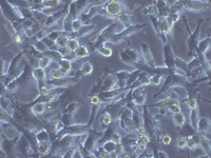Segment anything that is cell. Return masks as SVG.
<instances>
[{"label":"cell","instance_id":"7a4b0ae2","mask_svg":"<svg viewBox=\"0 0 211 158\" xmlns=\"http://www.w3.org/2000/svg\"><path fill=\"white\" fill-rule=\"evenodd\" d=\"M209 129H210V120L209 118H200L197 122V132L200 133H207L209 132Z\"/></svg>","mask_w":211,"mask_h":158},{"label":"cell","instance_id":"4fadbf2b","mask_svg":"<svg viewBox=\"0 0 211 158\" xmlns=\"http://www.w3.org/2000/svg\"><path fill=\"white\" fill-rule=\"evenodd\" d=\"M93 72V65L90 63V62H84L82 64V73L86 75H89Z\"/></svg>","mask_w":211,"mask_h":158},{"label":"cell","instance_id":"5bb4252c","mask_svg":"<svg viewBox=\"0 0 211 158\" xmlns=\"http://www.w3.org/2000/svg\"><path fill=\"white\" fill-rule=\"evenodd\" d=\"M187 145V137H179L176 140V147L181 150H184Z\"/></svg>","mask_w":211,"mask_h":158},{"label":"cell","instance_id":"8fae6325","mask_svg":"<svg viewBox=\"0 0 211 158\" xmlns=\"http://www.w3.org/2000/svg\"><path fill=\"white\" fill-rule=\"evenodd\" d=\"M168 109H169V112L172 113L173 115H174V114H177V113H181L182 112L181 105H177V102H172L171 105H169Z\"/></svg>","mask_w":211,"mask_h":158},{"label":"cell","instance_id":"277c9868","mask_svg":"<svg viewBox=\"0 0 211 158\" xmlns=\"http://www.w3.org/2000/svg\"><path fill=\"white\" fill-rule=\"evenodd\" d=\"M51 75L54 79H63V78H65V77H67L68 72L63 68H54V70L51 71Z\"/></svg>","mask_w":211,"mask_h":158},{"label":"cell","instance_id":"9c48e42d","mask_svg":"<svg viewBox=\"0 0 211 158\" xmlns=\"http://www.w3.org/2000/svg\"><path fill=\"white\" fill-rule=\"evenodd\" d=\"M67 47L70 52H75L76 50L78 49V47H79V42H78L77 39L72 38V39H70V40H68Z\"/></svg>","mask_w":211,"mask_h":158},{"label":"cell","instance_id":"44dd1931","mask_svg":"<svg viewBox=\"0 0 211 158\" xmlns=\"http://www.w3.org/2000/svg\"><path fill=\"white\" fill-rule=\"evenodd\" d=\"M188 108H189L190 110H195L196 108H197V101H196L195 99H190V100L188 101Z\"/></svg>","mask_w":211,"mask_h":158},{"label":"cell","instance_id":"d4e9b609","mask_svg":"<svg viewBox=\"0 0 211 158\" xmlns=\"http://www.w3.org/2000/svg\"><path fill=\"white\" fill-rule=\"evenodd\" d=\"M91 103L92 105H99L100 103V99H99L98 96H93L91 98Z\"/></svg>","mask_w":211,"mask_h":158},{"label":"cell","instance_id":"7c38bea8","mask_svg":"<svg viewBox=\"0 0 211 158\" xmlns=\"http://www.w3.org/2000/svg\"><path fill=\"white\" fill-rule=\"evenodd\" d=\"M36 138L39 142L40 141H47L49 140V135H47V133L44 130H41L36 134Z\"/></svg>","mask_w":211,"mask_h":158},{"label":"cell","instance_id":"6da1fadb","mask_svg":"<svg viewBox=\"0 0 211 158\" xmlns=\"http://www.w3.org/2000/svg\"><path fill=\"white\" fill-rule=\"evenodd\" d=\"M106 9H107V12H108L110 15L116 16V15H119V14L123 12L124 7L119 1L113 0V1H111V2L108 3V5H107Z\"/></svg>","mask_w":211,"mask_h":158},{"label":"cell","instance_id":"ac0fdd59","mask_svg":"<svg viewBox=\"0 0 211 158\" xmlns=\"http://www.w3.org/2000/svg\"><path fill=\"white\" fill-rule=\"evenodd\" d=\"M99 53H100L101 55L106 56V57H109V56L112 55V51H111L110 49H108V47H100Z\"/></svg>","mask_w":211,"mask_h":158},{"label":"cell","instance_id":"3957f363","mask_svg":"<svg viewBox=\"0 0 211 158\" xmlns=\"http://www.w3.org/2000/svg\"><path fill=\"white\" fill-rule=\"evenodd\" d=\"M51 151V143L50 141H40L38 144V153L40 156H45Z\"/></svg>","mask_w":211,"mask_h":158},{"label":"cell","instance_id":"603a6c76","mask_svg":"<svg viewBox=\"0 0 211 158\" xmlns=\"http://www.w3.org/2000/svg\"><path fill=\"white\" fill-rule=\"evenodd\" d=\"M112 141H114L115 143H118V142H121V134L119 133H117V132H114L112 134Z\"/></svg>","mask_w":211,"mask_h":158},{"label":"cell","instance_id":"5b68a950","mask_svg":"<svg viewBox=\"0 0 211 158\" xmlns=\"http://www.w3.org/2000/svg\"><path fill=\"white\" fill-rule=\"evenodd\" d=\"M150 138L148 137V135H140L137 139H136V145L140 147V150H145L146 145L149 143Z\"/></svg>","mask_w":211,"mask_h":158},{"label":"cell","instance_id":"e0dca14e","mask_svg":"<svg viewBox=\"0 0 211 158\" xmlns=\"http://www.w3.org/2000/svg\"><path fill=\"white\" fill-rule=\"evenodd\" d=\"M68 43V38L66 36H59V38L57 39V45L60 47H67Z\"/></svg>","mask_w":211,"mask_h":158},{"label":"cell","instance_id":"ffe728a7","mask_svg":"<svg viewBox=\"0 0 211 158\" xmlns=\"http://www.w3.org/2000/svg\"><path fill=\"white\" fill-rule=\"evenodd\" d=\"M191 138L193 139V141L196 143V145H197V147H200V142H202V136H200V135H198V134H194V135H192V136H191Z\"/></svg>","mask_w":211,"mask_h":158},{"label":"cell","instance_id":"52a82bcc","mask_svg":"<svg viewBox=\"0 0 211 158\" xmlns=\"http://www.w3.org/2000/svg\"><path fill=\"white\" fill-rule=\"evenodd\" d=\"M74 53H75L76 57H78V58H84L89 56V51L84 45H79L78 49L76 50Z\"/></svg>","mask_w":211,"mask_h":158},{"label":"cell","instance_id":"2e32d148","mask_svg":"<svg viewBox=\"0 0 211 158\" xmlns=\"http://www.w3.org/2000/svg\"><path fill=\"white\" fill-rule=\"evenodd\" d=\"M186 147H188L189 150H191V151H193V150H195L196 147H197V145H196V143L193 141V139L191 138V136L187 137V145Z\"/></svg>","mask_w":211,"mask_h":158},{"label":"cell","instance_id":"4316f807","mask_svg":"<svg viewBox=\"0 0 211 158\" xmlns=\"http://www.w3.org/2000/svg\"><path fill=\"white\" fill-rule=\"evenodd\" d=\"M0 147H2V138L0 137Z\"/></svg>","mask_w":211,"mask_h":158},{"label":"cell","instance_id":"9a60e30c","mask_svg":"<svg viewBox=\"0 0 211 158\" xmlns=\"http://www.w3.org/2000/svg\"><path fill=\"white\" fill-rule=\"evenodd\" d=\"M101 121L105 126H109L112 121V118H111V115L109 113H105L101 117Z\"/></svg>","mask_w":211,"mask_h":158},{"label":"cell","instance_id":"30bf717a","mask_svg":"<svg viewBox=\"0 0 211 158\" xmlns=\"http://www.w3.org/2000/svg\"><path fill=\"white\" fill-rule=\"evenodd\" d=\"M60 0H44L42 2V7L44 8H56L60 5Z\"/></svg>","mask_w":211,"mask_h":158},{"label":"cell","instance_id":"484cf974","mask_svg":"<svg viewBox=\"0 0 211 158\" xmlns=\"http://www.w3.org/2000/svg\"><path fill=\"white\" fill-rule=\"evenodd\" d=\"M15 40H16V42H18V43H21L22 42V39H21V37H20L19 35L15 36Z\"/></svg>","mask_w":211,"mask_h":158},{"label":"cell","instance_id":"cb8c5ba5","mask_svg":"<svg viewBox=\"0 0 211 158\" xmlns=\"http://www.w3.org/2000/svg\"><path fill=\"white\" fill-rule=\"evenodd\" d=\"M80 28H81V22H80L79 20H76V21L73 22V29H74V31H78Z\"/></svg>","mask_w":211,"mask_h":158},{"label":"cell","instance_id":"8992f818","mask_svg":"<svg viewBox=\"0 0 211 158\" xmlns=\"http://www.w3.org/2000/svg\"><path fill=\"white\" fill-rule=\"evenodd\" d=\"M173 121H174V123L176 124L179 128H182V126L185 124L186 122V117L185 115H184L183 113H177V114H174L173 115Z\"/></svg>","mask_w":211,"mask_h":158},{"label":"cell","instance_id":"d6986e66","mask_svg":"<svg viewBox=\"0 0 211 158\" xmlns=\"http://www.w3.org/2000/svg\"><path fill=\"white\" fill-rule=\"evenodd\" d=\"M50 62H51V59H50V58H47V57L42 58V59L40 60V68H45L50 64Z\"/></svg>","mask_w":211,"mask_h":158},{"label":"cell","instance_id":"7402d4cb","mask_svg":"<svg viewBox=\"0 0 211 158\" xmlns=\"http://www.w3.org/2000/svg\"><path fill=\"white\" fill-rule=\"evenodd\" d=\"M162 142L164 143L165 145H168L171 143V136L168 134H165L164 136L162 137Z\"/></svg>","mask_w":211,"mask_h":158},{"label":"cell","instance_id":"ba28073f","mask_svg":"<svg viewBox=\"0 0 211 158\" xmlns=\"http://www.w3.org/2000/svg\"><path fill=\"white\" fill-rule=\"evenodd\" d=\"M45 105L44 102H38L36 103V105H34V108H33V111H34V113L36 114V115H42V114L45 113Z\"/></svg>","mask_w":211,"mask_h":158},{"label":"cell","instance_id":"f1b7e54d","mask_svg":"<svg viewBox=\"0 0 211 158\" xmlns=\"http://www.w3.org/2000/svg\"><path fill=\"white\" fill-rule=\"evenodd\" d=\"M1 124H2V123H1V121H0V126H1Z\"/></svg>","mask_w":211,"mask_h":158},{"label":"cell","instance_id":"83f0119b","mask_svg":"<svg viewBox=\"0 0 211 158\" xmlns=\"http://www.w3.org/2000/svg\"><path fill=\"white\" fill-rule=\"evenodd\" d=\"M160 156H166V157H167L168 155H166V154H163V153H160Z\"/></svg>","mask_w":211,"mask_h":158}]
</instances>
